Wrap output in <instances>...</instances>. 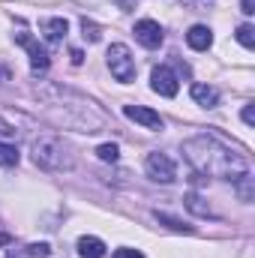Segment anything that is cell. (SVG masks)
Instances as JSON below:
<instances>
[{"mask_svg": "<svg viewBox=\"0 0 255 258\" xmlns=\"http://www.w3.org/2000/svg\"><path fill=\"white\" fill-rule=\"evenodd\" d=\"M150 87H153L159 96H168V99H171V96H177V87H180V84H177V75H174L168 66H156L153 75H150Z\"/></svg>", "mask_w": 255, "mask_h": 258, "instance_id": "obj_5", "label": "cell"}, {"mask_svg": "<svg viewBox=\"0 0 255 258\" xmlns=\"http://www.w3.org/2000/svg\"><path fill=\"white\" fill-rule=\"evenodd\" d=\"M123 114H126L129 120H135V123H141V126H147V129H162V117H159L153 108H144V105H126Z\"/></svg>", "mask_w": 255, "mask_h": 258, "instance_id": "obj_7", "label": "cell"}, {"mask_svg": "<svg viewBox=\"0 0 255 258\" xmlns=\"http://www.w3.org/2000/svg\"><path fill=\"white\" fill-rule=\"evenodd\" d=\"M0 165H3V168L18 165V150H15L12 144H3V141H0Z\"/></svg>", "mask_w": 255, "mask_h": 258, "instance_id": "obj_12", "label": "cell"}, {"mask_svg": "<svg viewBox=\"0 0 255 258\" xmlns=\"http://www.w3.org/2000/svg\"><path fill=\"white\" fill-rule=\"evenodd\" d=\"M39 30H42V36L54 45V42H63L66 30H69V21H66V18H42V21H39Z\"/></svg>", "mask_w": 255, "mask_h": 258, "instance_id": "obj_8", "label": "cell"}, {"mask_svg": "<svg viewBox=\"0 0 255 258\" xmlns=\"http://www.w3.org/2000/svg\"><path fill=\"white\" fill-rule=\"evenodd\" d=\"M96 156H99L102 162H117L120 150H117V144H99V147H96Z\"/></svg>", "mask_w": 255, "mask_h": 258, "instance_id": "obj_14", "label": "cell"}, {"mask_svg": "<svg viewBox=\"0 0 255 258\" xmlns=\"http://www.w3.org/2000/svg\"><path fill=\"white\" fill-rule=\"evenodd\" d=\"M234 36H237V42H240L243 48H252V45H255V27H252V24H240Z\"/></svg>", "mask_w": 255, "mask_h": 258, "instance_id": "obj_13", "label": "cell"}, {"mask_svg": "<svg viewBox=\"0 0 255 258\" xmlns=\"http://www.w3.org/2000/svg\"><path fill=\"white\" fill-rule=\"evenodd\" d=\"M105 57H108V69H111V75H114L117 81H123V84L135 81V60H132V54H129V48L123 42L111 45Z\"/></svg>", "mask_w": 255, "mask_h": 258, "instance_id": "obj_2", "label": "cell"}, {"mask_svg": "<svg viewBox=\"0 0 255 258\" xmlns=\"http://www.w3.org/2000/svg\"><path fill=\"white\" fill-rule=\"evenodd\" d=\"M144 168H147V174H150L153 180H159V183H171V180L177 177V165H174V159L165 156V153H147Z\"/></svg>", "mask_w": 255, "mask_h": 258, "instance_id": "obj_3", "label": "cell"}, {"mask_svg": "<svg viewBox=\"0 0 255 258\" xmlns=\"http://www.w3.org/2000/svg\"><path fill=\"white\" fill-rule=\"evenodd\" d=\"M81 60H84V54H81L78 48H72V63H75V66H81Z\"/></svg>", "mask_w": 255, "mask_h": 258, "instance_id": "obj_22", "label": "cell"}, {"mask_svg": "<svg viewBox=\"0 0 255 258\" xmlns=\"http://www.w3.org/2000/svg\"><path fill=\"white\" fill-rule=\"evenodd\" d=\"M132 33H135V39H138L144 48H159V45H162V27H159L153 18H141Z\"/></svg>", "mask_w": 255, "mask_h": 258, "instance_id": "obj_6", "label": "cell"}, {"mask_svg": "<svg viewBox=\"0 0 255 258\" xmlns=\"http://www.w3.org/2000/svg\"><path fill=\"white\" fill-rule=\"evenodd\" d=\"M9 78H12V72H9V66H3V63H0V84H6Z\"/></svg>", "mask_w": 255, "mask_h": 258, "instance_id": "obj_21", "label": "cell"}, {"mask_svg": "<svg viewBox=\"0 0 255 258\" xmlns=\"http://www.w3.org/2000/svg\"><path fill=\"white\" fill-rule=\"evenodd\" d=\"M78 255L81 258H102L105 255V243L99 237H81L78 240Z\"/></svg>", "mask_w": 255, "mask_h": 258, "instance_id": "obj_11", "label": "cell"}, {"mask_svg": "<svg viewBox=\"0 0 255 258\" xmlns=\"http://www.w3.org/2000/svg\"><path fill=\"white\" fill-rule=\"evenodd\" d=\"M192 99L204 108H216L219 105V90L210 84H192Z\"/></svg>", "mask_w": 255, "mask_h": 258, "instance_id": "obj_10", "label": "cell"}, {"mask_svg": "<svg viewBox=\"0 0 255 258\" xmlns=\"http://www.w3.org/2000/svg\"><path fill=\"white\" fill-rule=\"evenodd\" d=\"M156 219H159V222H165V225H168L171 231H186V234L192 231L189 225H183L180 219H174V216H168V213H156Z\"/></svg>", "mask_w": 255, "mask_h": 258, "instance_id": "obj_15", "label": "cell"}, {"mask_svg": "<svg viewBox=\"0 0 255 258\" xmlns=\"http://www.w3.org/2000/svg\"><path fill=\"white\" fill-rule=\"evenodd\" d=\"M240 12H243V15H252L255 12V0H243V3H240Z\"/></svg>", "mask_w": 255, "mask_h": 258, "instance_id": "obj_20", "label": "cell"}, {"mask_svg": "<svg viewBox=\"0 0 255 258\" xmlns=\"http://www.w3.org/2000/svg\"><path fill=\"white\" fill-rule=\"evenodd\" d=\"M186 42H189V48H195V51H207L213 45V33H210V27L195 24V27H189V33H186Z\"/></svg>", "mask_w": 255, "mask_h": 258, "instance_id": "obj_9", "label": "cell"}, {"mask_svg": "<svg viewBox=\"0 0 255 258\" xmlns=\"http://www.w3.org/2000/svg\"><path fill=\"white\" fill-rule=\"evenodd\" d=\"M114 258H144V255H141L138 249H117V252H114Z\"/></svg>", "mask_w": 255, "mask_h": 258, "instance_id": "obj_19", "label": "cell"}, {"mask_svg": "<svg viewBox=\"0 0 255 258\" xmlns=\"http://www.w3.org/2000/svg\"><path fill=\"white\" fill-rule=\"evenodd\" d=\"M81 30H84V39H90V42H99V36H102L99 27H96L93 21H87V18L81 21Z\"/></svg>", "mask_w": 255, "mask_h": 258, "instance_id": "obj_16", "label": "cell"}, {"mask_svg": "<svg viewBox=\"0 0 255 258\" xmlns=\"http://www.w3.org/2000/svg\"><path fill=\"white\" fill-rule=\"evenodd\" d=\"M27 255L48 258V255H51V246H48V243H33V246H27Z\"/></svg>", "mask_w": 255, "mask_h": 258, "instance_id": "obj_17", "label": "cell"}, {"mask_svg": "<svg viewBox=\"0 0 255 258\" xmlns=\"http://www.w3.org/2000/svg\"><path fill=\"white\" fill-rule=\"evenodd\" d=\"M33 162H36L39 168H48V171L72 168V159L66 156L63 141H57V138H51V135L33 141Z\"/></svg>", "mask_w": 255, "mask_h": 258, "instance_id": "obj_1", "label": "cell"}, {"mask_svg": "<svg viewBox=\"0 0 255 258\" xmlns=\"http://www.w3.org/2000/svg\"><path fill=\"white\" fill-rule=\"evenodd\" d=\"M15 42L21 45V48H27V54H30V63H33V72H45L48 66H51V57H48V51L27 33V30H18L15 33Z\"/></svg>", "mask_w": 255, "mask_h": 258, "instance_id": "obj_4", "label": "cell"}, {"mask_svg": "<svg viewBox=\"0 0 255 258\" xmlns=\"http://www.w3.org/2000/svg\"><path fill=\"white\" fill-rule=\"evenodd\" d=\"M243 123H246V126H252V123H255V105H252V102L243 108Z\"/></svg>", "mask_w": 255, "mask_h": 258, "instance_id": "obj_18", "label": "cell"}]
</instances>
